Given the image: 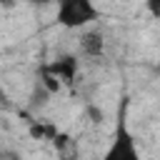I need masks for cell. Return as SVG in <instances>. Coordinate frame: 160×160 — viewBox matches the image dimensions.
I'll use <instances>...</instances> for the list:
<instances>
[{"instance_id": "cell-4", "label": "cell", "mask_w": 160, "mask_h": 160, "mask_svg": "<svg viewBox=\"0 0 160 160\" xmlns=\"http://www.w3.org/2000/svg\"><path fill=\"white\" fill-rule=\"evenodd\" d=\"M80 50L85 52V55H100L102 52V35H100V30H88V32H82V38H80Z\"/></svg>"}, {"instance_id": "cell-2", "label": "cell", "mask_w": 160, "mask_h": 160, "mask_svg": "<svg viewBox=\"0 0 160 160\" xmlns=\"http://www.w3.org/2000/svg\"><path fill=\"white\" fill-rule=\"evenodd\" d=\"M102 160H142L140 158V150H138V142H135V135L125 125V118H120L118 130H115V138H112L110 148L105 150Z\"/></svg>"}, {"instance_id": "cell-3", "label": "cell", "mask_w": 160, "mask_h": 160, "mask_svg": "<svg viewBox=\"0 0 160 160\" xmlns=\"http://www.w3.org/2000/svg\"><path fill=\"white\" fill-rule=\"evenodd\" d=\"M45 72H48L50 78H55L60 85H68V82H72L75 75H78V58H75V55H62V58L52 60V62L45 68Z\"/></svg>"}, {"instance_id": "cell-1", "label": "cell", "mask_w": 160, "mask_h": 160, "mask_svg": "<svg viewBox=\"0 0 160 160\" xmlns=\"http://www.w3.org/2000/svg\"><path fill=\"white\" fill-rule=\"evenodd\" d=\"M98 15H100V10H98V5H92L90 0H65V2H60V8H58V22H60L62 28H70V30L85 28V25L92 22Z\"/></svg>"}]
</instances>
